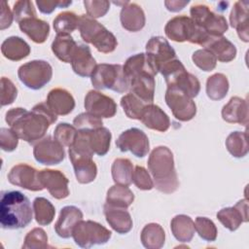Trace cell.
<instances>
[{
	"mask_svg": "<svg viewBox=\"0 0 249 249\" xmlns=\"http://www.w3.org/2000/svg\"><path fill=\"white\" fill-rule=\"evenodd\" d=\"M5 120L19 139L33 144L44 137L50 125L57 121V115L47 103L41 102L33 106L31 111L21 107L13 108L7 111Z\"/></svg>",
	"mask_w": 249,
	"mask_h": 249,
	"instance_id": "6da1fadb",
	"label": "cell"
},
{
	"mask_svg": "<svg viewBox=\"0 0 249 249\" xmlns=\"http://www.w3.org/2000/svg\"><path fill=\"white\" fill-rule=\"evenodd\" d=\"M148 169L154 179V187L164 194H172L179 187L173 154L165 146L156 147L148 159Z\"/></svg>",
	"mask_w": 249,
	"mask_h": 249,
	"instance_id": "7a4b0ae2",
	"label": "cell"
},
{
	"mask_svg": "<svg viewBox=\"0 0 249 249\" xmlns=\"http://www.w3.org/2000/svg\"><path fill=\"white\" fill-rule=\"evenodd\" d=\"M33 219V209L27 196L18 191L1 193L0 224L3 229L25 228Z\"/></svg>",
	"mask_w": 249,
	"mask_h": 249,
	"instance_id": "3957f363",
	"label": "cell"
},
{
	"mask_svg": "<svg viewBox=\"0 0 249 249\" xmlns=\"http://www.w3.org/2000/svg\"><path fill=\"white\" fill-rule=\"evenodd\" d=\"M164 33L172 41H189L202 47L213 37L187 16H177L169 19L164 26Z\"/></svg>",
	"mask_w": 249,
	"mask_h": 249,
	"instance_id": "277c9868",
	"label": "cell"
},
{
	"mask_svg": "<svg viewBox=\"0 0 249 249\" xmlns=\"http://www.w3.org/2000/svg\"><path fill=\"white\" fill-rule=\"evenodd\" d=\"M78 29L82 39L93 47L100 53H109L115 51L118 45L117 38L104 25L88 15L79 17Z\"/></svg>",
	"mask_w": 249,
	"mask_h": 249,
	"instance_id": "5b68a950",
	"label": "cell"
},
{
	"mask_svg": "<svg viewBox=\"0 0 249 249\" xmlns=\"http://www.w3.org/2000/svg\"><path fill=\"white\" fill-rule=\"evenodd\" d=\"M159 72L163 76L167 87H175L191 98L196 97L199 93V81L195 75L186 70L183 63L177 57L160 66Z\"/></svg>",
	"mask_w": 249,
	"mask_h": 249,
	"instance_id": "8992f818",
	"label": "cell"
},
{
	"mask_svg": "<svg viewBox=\"0 0 249 249\" xmlns=\"http://www.w3.org/2000/svg\"><path fill=\"white\" fill-rule=\"evenodd\" d=\"M91 84L96 89H111L123 93L129 89L128 79L120 64H97L90 76Z\"/></svg>",
	"mask_w": 249,
	"mask_h": 249,
	"instance_id": "52a82bcc",
	"label": "cell"
},
{
	"mask_svg": "<svg viewBox=\"0 0 249 249\" xmlns=\"http://www.w3.org/2000/svg\"><path fill=\"white\" fill-rule=\"evenodd\" d=\"M112 232L101 224L88 220L77 223L73 229L72 236L75 243L82 248L104 244L111 238Z\"/></svg>",
	"mask_w": 249,
	"mask_h": 249,
	"instance_id": "ba28073f",
	"label": "cell"
},
{
	"mask_svg": "<svg viewBox=\"0 0 249 249\" xmlns=\"http://www.w3.org/2000/svg\"><path fill=\"white\" fill-rule=\"evenodd\" d=\"M18 76L20 82L28 89H40L51 81L53 68L45 60H31L19 66Z\"/></svg>",
	"mask_w": 249,
	"mask_h": 249,
	"instance_id": "9c48e42d",
	"label": "cell"
},
{
	"mask_svg": "<svg viewBox=\"0 0 249 249\" xmlns=\"http://www.w3.org/2000/svg\"><path fill=\"white\" fill-rule=\"evenodd\" d=\"M191 18L202 27L210 36L219 37L228 30L229 24L225 17L213 13L204 4H195L190 10Z\"/></svg>",
	"mask_w": 249,
	"mask_h": 249,
	"instance_id": "30bf717a",
	"label": "cell"
},
{
	"mask_svg": "<svg viewBox=\"0 0 249 249\" xmlns=\"http://www.w3.org/2000/svg\"><path fill=\"white\" fill-rule=\"evenodd\" d=\"M165 102L179 121H191L196 114V106L193 98L175 87H167Z\"/></svg>",
	"mask_w": 249,
	"mask_h": 249,
	"instance_id": "8fae6325",
	"label": "cell"
},
{
	"mask_svg": "<svg viewBox=\"0 0 249 249\" xmlns=\"http://www.w3.org/2000/svg\"><path fill=\"white\" fill-rule=\"evenodd\" d=\"M116 146L121 152L129 151L137 158H144L150 151L148 136L137 127H131L122 132L116 140Z\"/></svg>",
	"mask_w": 249,
	"mask_h": 249,
	"instance_id": "7c38bea8",
	"label": "cell"
},
{
	"mask_svg": "<svg viewBox=\"0 0 249 249\" xmlns=\"http://www.w3.org/2000/svg\"><path fill=\"white\" fill-rule=\"evenodd\" d=\"M35 160L45 165H54L60 163L65 158L63 146L52 136H47L39 140L33 148Z\"/></svg>",
	"mask_w": 249,
	"mask_h": 249,
	"instance_id": "4fadbf2b",
	"label": "cell"
},
{
	"mask_svg": "<svg viewBox=\"0 0 249 249\" xmlns=\"http://www.w3.org/2000/svg\"><path fill=\"white\" fill-rule=\"evenodd\" d=\"M11 184L28 191H42L44 187L39 179V171L26 163H18L13 166L8 174Z\"/></svg>",
	"mask_w": 249,
	"mask_h": 249,
	"instance_id": "5bb4252c",
	"label": "cell"
},
{
	"mask_svg": "<svg viewBox=\"0 0 249 249\" xmlns=\"http://www.w3.org/2000/svg\"><path fill=\"white\" fill-rule=\"evenodd\" d=\"M85 109L88 113L99 118H112L117 113V104L113 98L98 90H89L85 97Z\"/></svg>",
	"mask_w": 249,
	"mask_h": 249,
	"instance_id": "9a60e30c",
	"label": "cell"
},
{
	"mask_svg": "<svg viewBox=\"0 0 249 249\" xmlns=\"http://www.w3.org/2000/svg\"><path fill=\"white\" fill-rule=\"evenodd\" d=\"M39 179L44 189H47L53 197L62 199L69 196V181L61 171L43 169L39 171Z\"/></svg>",
	"mask_w": 249,
	"mask_h": 249,
	"instance_id": "2e32d148",
	"label": "cell"
},
{
	"mask_svg": "<svg viewBox=\"0 0 249 249\" xmlns=\"http://www.w3.org/2000/svg\"><path fill=\"white\" fill-rule=\"evenodd\" d=\"M129 90L145 104H152L155 95V75L150 72H140L128 78Z\"/></svg>",
	"mask_w": 249,
	"mask_h": 249,
	"instance_id": "e0dca14e",
	"label": "cell"
},
{
	"mask_svg": "<svg viewBox=\"0 0 249 249\" xmlns=\"http://www.w3.org/2000/svg\"><path fill=\"white\" fill-rule=\"evenodd\" d=\"M146 54L157 67L176 58V53L168 41L161 36H153L146 44Z\"/></svg>",
	"mask_w": 249,
	"mask_h": 249,
	"instance_id": "ac0fdd59",
	"label": "cell"
},
{
	"mask_svg": "<svg viewBox=\"0 0 249 249\" xmlns=\"http://www.w3.org/2000/svg\"><path fill=\"white\" fill-rule=\"evenodd\" d=\"M217 219L231 231H236L242 223L248 222L247 199H241L234 206L221 209L217 213Z\"/></svg>",
	"mask_w": 249,
	"mask_h": 249,
	"instance_id": "d6986e66",
	"label": "cell"
},
{
	"mask_svg": "<svg viewBox=\"0 0 249 249\" xmlns=\"http://www.w3.org/2000/svg\"><path fill=\"white\" fill-rule=\"evenodd\" d=\"M68 153L77 181L81 184H89L92 182L97 175V166L93 161L92 157L78 154L71 149H69Z\"/></svg>",
	"mask_w": 249,
	"mask_h": 249,
	"instance_id": "ffe728a7",
	"label": "cell"
},
{
	"mask_svg": "<svg viewBox=\"0 0 249 249\" xmlns=\"http://www.w3.org/2000/svg\"><path fill=\"white\" fill-rule=\"evenodd\" d=\"M103 212L109 226L118 233L124 234L132 229V219L126 208L116 207L105 203Z\"/></svg>",
	"mask_w": 249,
	"mask_h": 249,
	"instance_id": "44dd1931",
	"label": "cell"
},
{
	"mask_svg": "<svg viewBox=\"0 0 249 249\" xmlns=\"http://www.w3.org/2000/svg\"><path fill=\"white\" fill-rule=\"evenodd\" d=\"M83 220V212L74 205L64 206L59 213V217L54 224V231L58 236L69 238L72 236L73 229L78 222Z\"/></svg>",
	"mask_w": 249,
	"mask_h": 249,
	"instance_id": "7402d4cb",
	"label": "cell"
},
{
	"mask_svg": "<svg viewBox=\"0 0 249 249\" xmlns=\"http://www.w3.org/2000/svg\"><path fill=\"white\" fill-rule=\"evenodd\" d=\"M222 118L230 124H239L244 126L248 124V103L246 99L232 96L222 109Z\"/></svg>",
	"mask_w": 249,
	"mask_h": 249,
	"instance_id": "603a6c76",
	"label": "cell"
},
{
	"mask_svg": "<svg viewBox=\"0 0 249 249\" xmlns=\"http://www.w3.org/2000/svg\"><path fill=\"white\" fill-rule=\"evenodd\" d=\"M46 103L55 115L59 116L68 115L75 108V99L72 94L60 88H55L49 91Z\"/></svg>",
	"mask_w": 249,
	"mask_h": 249,
	"instance_id": "cb8c5ba5",
	"label": "cell"
},
{
	"mask_svg": "<svg viewBox=\"0 0 249 249\" xmlns=\"http://www.w3.org/2000/svg\"><path fill=\"white\" fill-rule=\"evenodd\" d=\"M248 8L249 1L241 0L233 4L230 15V24L236 29L237 35L243 42L249 41V25H248Z\"/></svg>",
	"mask_w": 249,
	"mask_h": 249,
	"instance_id": "d4e9b609",
	"label": "cell"
},
{
	"mask_svg": "<svg viewBox=\"0 0 249 249\" xmlns=\"http://www.w3.org/2000/svg\"><path fill=\"white\" fill-rule=\"evenodd\" d=\"M140 121L150 129L160 132L166 131L170 126V120L167 114L158 105L147 104L142 112Z\"/></svg>",
	"mask_w": 249,
	"mask_h": 249,
	"instance_id": "484cf974",
	"label": "cell"
},
{
	"mask_svg": "<svg viewBox=\"0 0 249 249\" xmlns=\"http://www.w3.org/2000/svg\"><path fill=\"white\" fill-rule=\"evenodd\" d=\"M70 63L73 71L81 77H90L97 65L87 45L77 46Z\"/></svg>",
	"mask_w": 249,
	"mask_h": 249,
	"instance_id": "4316f807",
	"label": "cell"
},
{
	"mask_svg": "<svg viewBox=\"0 0 249 249\" xmlns=\"http://www.w3.org/2000/svg\"><path fill=\"white\" fill-rule=\"evenodd\" d=\"M120 20L124 29L130 32H137L144 27L146 18L144 11L138 4L128 2L122 7Z\"/></svg>",
	"mask_w": 249,
	"mask_h": 249,
	"instance_id": "83f0119b",
	"label": "cell"
},
{
	"mask_svg": "<svg viewBox=\"0 0 249 249\" xmlns=\"http://www.w3.org/2000/svg\"><path fill=\"white\" fill-rule=\"evenodd\" d=\"M204 49L211 52L216 59L221 62H230L236 55L235 46L224 36L212 37Z\"/></svg>",
	"mask_w": 249,
	"mask_h": 249,
	"instance_id": "f1b7e54d",
	"label": "cell"
},
{
	"mask_svg": "<svg viewBox=\"0 0 249 249\" xmlns=\"http://www.w3.org/2000/svg\"><path fill=\"white\" fill-rule=\"evenodd\" d=\"M19 29L37 44L44 43L50 34V25L47 21L37 18H26L18 23Z\"/></svg>",
	"mask_w": 249,
	"mask_h": 249,
	"instance_id": "f546056e",
	"label": "cell"
},
{
	"mask_svg": "<svg viewBox=\"0 0 249 249\" xmlns=\"http://www.w3.org/2000/svg\"><path fill=\"white\" fill-rule=\"evenodd\" d=\"M1 53L7 59L18 61L29 55L30 47L22 38L11 36L2 43Z\"/></svg>",
	"mask_w": 249,
	"mask_h": 249,
	"instance_id": "4dcf8cb0",
	"label": "cell"
},
{
	"mask_svg": "<svg viewBox=\"0 0 249 249\" xmlns=\"http://www.w3.org/2000/svg\"><path fill=\"white\" fill-rule=\"evenodd\" d=\"M123 68L127 79L140 72H150L155 76L159 72L157 67L148 57V55L143 53H136L134 55L129 56L125 60Z\"/></svg>",
	"mask_w": 249,
	"mask_h": 249,
	"instance_id": "1f68e13d",
	"label": "cell"
},
{
	"mask_svg": "<svg viewBox=\"0 0 249 249\" xmlns=\"http://www.w3.org/2000/svg\"><path fill=\"white\" fill-rule=\"evenodd\" d=\"M170 229L174 237L180 242H190L195 235V222L190 216L176 215L170 222Z\"/></svg>",
	"mask_w": 249,
	"mask_h": 249,
	"instance_id": "d6a6232c",
	"label": "cell"
},
{
	"mask_svg": "<svg viewBox=\"0 0 249 249\" xmlns=\"http://www.w3.org/2000/svg\"><path fill=\"white\" fill-rule=\"evenodd\" d=\"M77 46L70 34H56L52 43V51L59 60L70 63Z\"/></svg>",
	"mask_w": 249,
	"mask_h": 249,
	"instance_id": "836d02e7",
	"label": "cell"
},
{
	"mask_svg": "<svg viewBox=\"0 0 249 249\" xmlns=\"http://www.w3.org/2000/svg\"><path fill=\"white\" fill-rule=\"evenodd\" d=\"M112 134L107 127L100 126L94 129L89 130V147L93 154L98 156H105L109 149L111 143Z\"/></svg>",
	"mask_w": 249,
	"mask_h": 249,
	"instance_id": "e575fe53",
	"label": "cell"
},
{
	"mask_svg": "<svg viewBox=\"0 0 249 249\" xmlns=\"http://www.w3.org/2000/svg\"><path fill=\"white\" fill-rule=\"evenodd\" d=\"M140 239L145 248L160 249L164 245L165 232L160 225L150 223L143 228Z\"/></svg>",
	"mask_w": 249,
	"mask_h": 249,
	"instance_id": "d590c367",
	"label": "cell"
},
{
	"mask_svg": "<svg viewBox=\"0 0 249 249\" xmlns=\"http://www.w3.org/2000/svg\"><path fill=\"white\" fill-rule=\"evenodd\" d=\"M134 200V195L127 186L114 185L112 186L106 196V203L116 207L127 208Z\"/></svg>",
	"mask_w": 249,
	"mask_h": 249,
	"instance_id": "8d00e7d4",
	"label": "cell"
},
{
	"mask_svg": "<svg viewBox=\"0 0 249 249\" xmlns=\"http://www.w3.org/2000/svg\"><path fill=\"white\" fill-rule=\"evenodd\" d=\"M133 170V164L128 159H116L111 167L113 181L118 185L129 186L132 183Z\"/></svg>",
	"mask_w": 249,
	"mask_h": 249,
	"instance_id": "74e56055",
	"label": "cell"
},
{
	"mask_svg": "<svg viewBox=\"0 0 249 249\" xmlns=\"http://www.w3.org/2000/svg\"><path fill=\"white\" fill-rule=\"evenodd\" d=\"M229 90V81L226 75L215 73L206 81V94L212 100L223 99Z\"/></svg>",
	"mask_w": 249,
	"mask_h": 249,
	"instance_id": "f35d334b",
	"label": "cell"
},
{
	"mask_svg": "<svg viewBox=\"0 0 249 249\" xmlns=\"http://www.w3.org/2000/svg\"><path fill=\"white\" fill-rule=\"evenodd\" d=\"M35 220L40 226L50 225L55 215V208L52 202L42 196L36 197L33 201Z\"/></svg>",
	"mask_w": 249,
	"mask_h": 249,
	"instance_id": "ab89813d",
	"label": "cell"
},
{
	"mask_svg": "<svg viewBox=\"0 0 249 249\" xmlns=\"http://www.w3.org/2000/svg\"><path fill=\"white\" fill-rule=\"evenodd\" d=\"M226 148L234 158H243L248 153L246 131H233L226 139Z\"/></svg>",
	"mask_w": 249,
	"mask_h": 249,
	"instance_id": "60d3db41",
	"label": "cell"
},
{
	"mask_svg": "<svg viewBox=\"0 0 249 249\" xmlns=\"http://www.w3.org/2000/svg\"><path fill=\"white\" fill-rule=\"evenodd\" d=\"M53 29L56 34H70L79 25V17L73 12H62L53 19Z\"/></svg>",
	"mask_w": 249,
	"mask_h": 249,
	"instance_id": "b9f144b4",
	"label": "cell"
},
{
	"mask_svg": "<svg viewBox=\"0 0 249 249\" xmlns=\"http://www.w3.org/2000/svg\"><path fill=\"white\" fill-rule=\"evenodd\" d=\"M147 104L142 102L138 97H136L131 92L124 95L121 98V106L124 109V114L127 118L132 120H139L141 118L144 107Z\"/></svg>",
	"mask_w": 249,
	"mask_h": 249,
	"instance_id": "7bdbcfd3",
	"label": "cell"
},
{
	"mask_svg": "<svg viewBox=\"0 0 249 249\" xmlns=\"http://www.w3.org/2000/svg\"><path fill=\"white\" fill-rule=\"evenodd\" d=\"M195 230L197 234L206 241H215L217 238V228L213 221L207 217H196L195 221Z\"/></svg>",
	"mask_w": 249,
	"mask_h": 249,
	"instance_id": "ee69618b",
	"label": "cell"
},
{
	"mask_svg": "<svg viewBox=\"0 0 249 249\" xmlns=\"http://www.w3.org/2000/svg\"><path fill=\"white\" fill-rule=\"evenodd\" d=\"M77 128L67 123H60L56 125L53 131V137L64 147L70 148L77 136Z\"/></svg>",
	"mask_w": 249,
	"mask_h": 249,
	"instance_id": "f6af8a7d",
	"label": "cell"
},
{
	"mask_svg": "<svg viewBox=\"0 0 249 249\" xmlns=\"http://www.w3.org/2000/svg\"><path fill=\"white\" fill-rule=\"evenodd\" d=\"M48 247V235L41 228H34L24 237L22 248L24 249H42Z\"/></svg>",
	"mask_w": 249,
	"mask_h": 249,
	"instance_id": "bcb514c9",
	"label": "cell"
},
{
	"mask_svg": "<svg viewBox=\"0 0 249 249\" xmlns=\"http://www.w3.org/2000/svg\"><path fill=\"white\" fill-rule=\"evenodd\" d=\"M192 59L199 69L205 72L212 71L216 67L217 63L216 57L211 52L206 49H200L196 51L192 55Z\"/></svg>",
	"mask_w": 249,
	"mask_h": 249,
	"instance_id": "7dc6e473",
	"label": "cell"
},
{
	"mask_svg": "<svg viewBox=\"0 0 249 249\" xmlns=\"http://www.w3.org/2000/svg\"><path fill=\"white\" fill-rule=\"evenodd\" d=\"M13 15L15 20L19 23L20 21L30 18H36V11L33 6V3L29 0H19L14 4Z\"/></svg>",
	"mask_w": 249,
	"mask_h": 249,
	"instance_id": "c3c4849f",
	"label": "cell"
},
{
	"mask_svg": "<svg viewBox=\"0 0 249 249\" xmlns=\"http://www.w3.org/2000/svg\"><path fill=\"white\" fill-rule=\"evenodd\" d=\"M73 124L78 130H83V129L90 130V129H94L102 126L103 122H102V119H99L88 112H85V113H81L74 119Z\"/></svg>",
	"mask_w": 249,
	"mask_h": 249,
	"instance_id": "681fc988",
	"label": "cell"
},
{
	"mask_svg": "<svg viewBox=\"0 0 249 249\" xmlns=\"http://www.w3.org/2000/svg\"><path fill=\"white\" fill-rule=\"evenodd\" d=\"M84 6L87 15L95 19L107 14L110 9V2L106 0H85Z\"/></svg>",
	"mask_w": 249,
	"mask_h": 249,
	"instance_id": "f907efd6",
	"label": "cell"
},
{
	"mask_svg": "<svg viewBox=\"0 0 249 249\" xmlns=\"http://www.w3.org/2000/svg\"><path fill=\"white\" fill-rule=\"evenodd\" d=\"M132 182L134 185L143 191H150L154 188V182L150 176V173L143 166L136 165L132 174Z\"/></svg>",
	"mask_w": 249,
	"mask_h": 249,
	"instance_id": "816d5d0a",
	"label": "cell"
},
{
	"mask_svg": "<svg viewBox=\"0 0 249 249\" xmlns=\"http://www.w3.org/2000/svg\"><path fill=\"white\" fill-rule=\"evenodd\" d=\"M18 95V89L14 85V83L6 78H1V105H9L12 104Z\"/></svg>",
	"mask_w": 249,
	"mask_h": 249,
	"instance_id": "f5cc1de1",
	"label": "cell"
},
{
	"mask_svg": "<svg viewBox=\"0 0 249 249\" xmlns=\"http://www.w3.org/2000/svg\"><path fill=\"white\" fill-rule=\"evenodd\" d=\"M18 136L12 128L1 127L0 129V147L5 152L16 150L18 144Z\"/></svg>",
	"mask_w": 249,
	"mask_h": 249,
	"instance_id": "db71d44e",
	"label": "cell"
},
{
	"mask_svg": "<svg viewBox=\"0 0 249 249\" xmlns=\"http://www.w3.org/2000/svg\"><path fill=\"white\" fill-rule=\"evenodd\" d=\"M36 5L39 11L43 14H51L56 8H67L71 5L72 1L67 0H37Z\"/></svg>",
	"mask_w": 249,
	"mask_h": 249,
	"instance_id": "11a10c76",
	"label": "cell"
},
{
	"mask_svg": "<svg viewBox=\"0 0 249 249\" xmlns=\"http://www.w3.org/2000/svg\"><path fill=\"white\" fill-rule=\"evenodd\" d=\"M14 15L9 8V5L5 2H1V12H0V29L4 30L11 26L13 22Z\"/></svg>",
	"mask_w": 249,
	"mask_h": 249,
	"instance_id": "9f6ffc18",
	"label": "cell"
},
{
	"mask_svg": "<svg viewBox=\"0 0 249 249\" xmlns=\"http://www.w3.org/2000/svg\"><path fill=\"white\" fill-rule=\"evenodd\" d=\"M189 4V1L187 0H169L164 1V5L166 9L170 12H179L184 9L186 5Z\"/></svg>",
	"mask_w": 249,
	"mask_h": 249,
	"instance_id": "6f0895ef",
	"label": "cell"
}]
</instances>
